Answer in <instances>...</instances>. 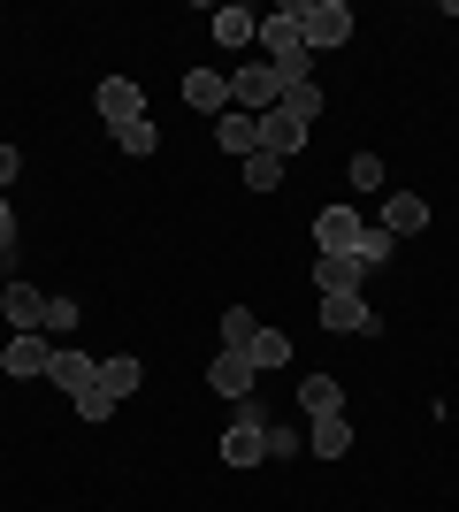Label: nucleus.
<instances>
[{
  "label": "nucleus",
  "instance_id": "1",
  "mask_svg": "<svg viewBox=\"0 0 459 512\" xmlns=\"http://www.w3.org/2000/svg\"><path fill=\"white\" fill-rule=\"evenodd\" d=\"M261 46H268V69L284 77V85H306V39H299V0H284L276 16H261Z\"/></svg>",
  "mask_w": 459,
  "mask_h": 512
},
{
  "label": "nucleus",
  "instance_id": "2",
  "mask_svg": "<svg viewBox=\"0 0 459 512\" xmlns=\"http://www.w3.org/2000/svg\"><path fill=\"white\" fill-rule=\"evenodd\" d=\"M299 39H306V54L345 46L352 39V8H345V0H299Z\"/></svg>",
  "mask_w": 459,
  "mask_h": 512
},
{
  "label": "nucleus",
  "instance_id": "3",
  "mask_svg": "<svg viewBox=\"0 0 459 512\" xmlns=\"http://www.w3.org/2000/svg\"><path fill=\"white\" fill-rule=\"evenodd\" d=\"M222 459H230V467H261L268 459V413L253 406V398H238V421L222 436Z\"/></svg>",
  "mask_w": 459,
  "mask_h": 512
},
{
  "label": "nucleus",
  "instance_id": "4",
  "mask_svg": "<svg viewBox=\"0 0 459 512\" xmlns=\"http://www.w3.org/2000/svg\"><path fill=\"white\" fill-rule=\"evenodd\" d=\"M230 107L261 123L268 107H284V77H276V69H268V62H245L238 77H230Z\"/></svg>",
  "mask_w": 459,
  "mask_h": 512
},
{
  "label": "nucleus",
  "instance_id": "5",
  "mask_svg": "<svg viewBox=\"0 0 459 512\" xmlns=\"http://www.w3.org/2000/svg\"><path fill=\"white\" fill-rule=\"evenodd\" d=\"M360 237H368L360 207H322V214H314V245H322V253L352 260V253H360Z\"/></svg>",
  "mask_w": 459,
  "mask_h": 512
},
{
  "label": "nucleus",
  "instance_id": "6",
  "mask_svg": "<svg viewBox=\"0 0 459 512\" xmlns=\"http://www.w3.org/2000/svg\"><path fill=\"white\" fill-rule=\"evenodd\" d=\"M322 329H337V337H375L383 321L368 314V299H360V291H329V299H322Z\"/></svg>",
  "mask_w": 459,
  "mask_h": 512
},
{
  "label": "nucleus",
  "instance_id": "7",
  "mask_svg": "<svg viewBox=\"0 0 459 512\" xmlns=\"http://www.w3.org/2000/svg\"><path fill=\"white\" fill-rule=\"evenodd\" d=\"M92 107L108 115V130H123V123H138V115H146V92H138L131 77H108V85H92Z\"/></svg>",
  "mask_w": 459,
  "mask_h": 512
},
{
  "label": "nucleus",
  "instance_id": "8",
  "mask_svg": "<svg viewBox=\"0 0 459 512\" xmlns=\"http://www.w3.org/2000/svg\"><path fill=\"white\" fill-rule=\"evenodd\" d=\"M0 314H8L16 337H39V329H46V299L31 291V283H8V291H0Z\"/></svg>",
  "mask_w": 459,
  "mask_h": 512
},
{
  "label": "nucleus",
  "instance_id": "9",
  "mask_svg": "<svg viewBox=\"0 0 459 512\" xmlns=\"http://www.w3.org/2000/svg\"><path fill=\"white\" fill-rule=\"evenodd\" d=\"M207 390H222L230 406H238V398H253V360H245V352H215V367H207Z\"/></svg>",
  "mask_w": 459,
  "mask_h": 512
},
{
  "label": "nucleus",
  "instance_id": "10",
  "mask_svg": "<svg viewBox=\"0 0 459 512\" xmlns=\"http://www.w3.org/2000/svg\"><path fill=\"white\" fill-rule=\"evenodd\" d=\"M299 146H306V123L291 115V107H268V115H261V153H284V161H291Z\"/></svg>",
  "mask_w": 459,
  "mask_h": 512
},
{
  "label": "nucleus",
  "instance_id": "11",
  "mask_svg": "<svg viewBox=\"0 0 459 512\" xmlns=\"http://www.w3.org/2000/svg\"><path fill=\"white\" fill-rule=\"evenodd\" d=\"M46 360H54L46 337H8L0 344V375H46Z\"/></svg>",
  "mask_w": 459,
  "mask_h": 512
},
{
  "label": "nucleus",
  "instance_id": "12",
  "mask_svg": "<svg viewBox=\"0 0 459 512\" xmlns=\"http://www.w3.org/2000/svg\"><path fill=\"white\" fill-rule=\"evenodd\" d=\"M46 383L54 390H92L100 383V360H92V352H54V360H46Z\"/></svg>",
  "mask_w": 459,
  "mask_h": 512
},
{
  "label": "nucleus",
  "instance_id": "13",
  "mask_svg": "<svg viewBox=\"0 0 459 512\" xmlns=\"http://www.w3.org/2000/svg\"><path fill=\"white\" fill-rule=\"evenodd\" d=\"M306 451H314V459H345L352 451V413H322V421L306 428Z\"/></svg>",
  "mask_w": 459,
  "mask_h": 512
},
{
  "label": "nucleus",
  "instance_id": "14",
  "mask_svg": "<svg viewBox=\"0 0 459 512\" xmlns=\"http://www.w3.org/2000/svg\"><path fill=\"white\" fill-rule=\"evenodd\" d=\"M184 100H192L199 115H230V77H215V69H192V77H184Z\"/></svg>",
  "mask_w": 459,
  "mask_h": 512
},
{
  "label": "nucleus",
  "instance_id": "15",
  "mask_svg": "<svg viewBox=\"0 0 459 512\" xmlns=\"http://www.w3.org/2000/svg\"><path fill=\"white\" fill-rule=\"evenodd\" d=\"M215 146L222 153H261V123H253V115H238V107H230V115H215Z\"/></svg>",
  "mask_w": 459,
  "mask_h": 512
},
{
  "label": "nucleus",
  "instance_id": "16",
  "mask_svg": "<svg viewBox=\"0 0 459 512\" xmlns=\"http://www.w3.org/2000/svg\"><path fill=\"white\" fill-rule=\"evenodd\" d=\"M299 406H306V421L345 413V383H337V375H306V383H299Z\"/></svg>",
  "mask_w": 459,
  "mask_h": 512
},
{
  "label": "nucleus",
  "instance_id": "17",
  "mask_svg": "<svg viewBox=\"0 0 459 512\" xmlns=\"http://www.w3.org/2000/svg\"><path fill=\"white\" fill-rule=\"evenodd\" d=\"M138 383H146V367H138L131 352H115V360H100V390H108L115 406H123V398H131Z\"/></svg>",
  "mask_w": 459,
  "mask_h": 512
},
{
  "label": "nucleus",
  "instance_id": "18",
  "mask_svg": "<svg viewBox=\"0 0 459 512\" xmlns=\"http://www.w3.org/2000/svg\"><path fill=\"white\" fill-rule=\"evenodd\" d=\"M383 230H391V237H414V230H429V207H421L414 192L383 199Z\"/></svg>",
  "mask_w": 459,
  "mask_h": 512
},
{
  "label": "nucleus",
  "instance_id": "19",
  "mask_svg": "<svg viewBox=\"0 0 459 512\" xmlns=\"http://www.w3.org/2000/svg\"><path fill=\"white\" fill-rule=\"evenodd\" d=\"M215 39H222V46H245V39H261V16L230 0V8H215Z\"/></svg>",
  "mask_w": 459,
  "mask_h": 512
},
{
  "label": "nucleus",
  "instance_id": "20",
  "mask_svg": "<svg viewBox=\"0 0 459 512\" xmlns=\"http://www.w3.org/2000/svg\"><path fill=\"white\" fill-rule=\"evenodd\" d=\"M360 276H368L360 260H337V253L314 260V283H322V299H329V291H360Z\"/></svg>",
  "mask_w": 459,
  "mask_h": 512
},
{
  "label": "nucleus",
  "instance_id": "21",
  "mask_svg": "<svg viewBox=\"0 0 459 512\" xmlns=\"http://www.w3.org/2000/svg\"><path fill=\"white\" fill-rule=\"evenodd\" d=\"M245 360H253V375H261V367H284L291 360V337H284V329H261V337L245 344Z\"/></svg>",
  "mask_w": 459,
  "mask_h": 512
},
{
  "label": "nucleus",
  "instance_id": "22",
  "mask_svg": "<svg viewBox=\"0 0 459 512\" xmlns=\"http://www.w3.org/2000/svg\"><path fill=\"white\" fill-rule=\"evenodd\" d=\"M284 184V153H245V192H276Z\"/></svg>",
  "mask_w": 459,
  "mask_h": 512
},
{
  "label": "nucleus",
  "instance_id": "23",
  "mask_svg": "<svg viewBox=\"0 0 459 512\" xmlns=\"http://www.w3.org/2000/svg\"><path fill=\"white\" fill-rule=\"evenodd\" d=\"M253 337H261V321H253V306H230V314H222V352H245Z\"/></svg>",
  "mask_w": 459,
  "mask_h": 512
},
{
  "label": "nucleus",
  "instance_id": "24",
  "mask_svg": "<svg viewBox=\"0 0 459 512\" xmlns=\"http://www.w3.org/2000/svg\"><path fill=\"white\" fill-rule=\"evenodd\" d=\"M391 253H398V237L383 230V222H368V237H360V253H352V260H360V268H391Z\"/></svg>",
  "mask_w": 459,
  "mask_h": 512
},
{
  "label": "nucleus",
  "instance_id": "25",
  "mask_svg": "<svg viewBox=\"0 0 459 512\" xmlns=\"http://www.w3.org/2000/svg\"><path fill=\"white\" fill-rule=\"evenodd\" d=\"M115 146L131 153V161H146V153L161 146V130H153V115H138V123H123V130H115Z\"/></svg>",
  "mask_w": 459,
  "mask_h": 512
},
{
  "label": "nucleus",
  "instance_id": "26",
  "mask_svg": "<svg viewBox=\"0 0 459 512\" xmlns=\"http://www.w3.org/2000/svg\"><path fill=\"white\" fill-rule=\"evenodd\" d=\"M284 107L314 130V115H322V85H314V77H306V85H284Z\"/></svg>",
  "mask_w": 459,
  "mask_h": 512
},
{
  "label": "nucleus",
  "instance_id": "27",
  "mask_svg": "<svg viewBox=\"0 0 459 512\" xmlns=\"http://www.w3.org/2000/svg\"><path fill=\"white\" fill-rule=\"evenodd\" d=\"M291 451H306V436L291 421H268V459H291Z\"/></svg>",
  "mask_w": 459,
  "mask_h": 512
},
{
  "label": "nucleus",
  "instance_id": "28",
  "mask_svg": "<svg viewBox=\"0 0 459 512\" xmlns=\"http://www.w3.org/2000/svg\"><path fill=\"white\" fill-rule=\"evenodd\" d=\"M352 192H383V161L375 153H352Z\"/></svg>",
  "mask_w": 459,
  "mask_h": 512
},
{
  "label": "nucleus",
  "instance_id": "29",
  "mask_svg": "<svg viewBox=\"0 0 459 512\" xmlns=\"http://www.w3.org/2000/svg\"><path fill=\"white\" fill-rule=\"evenodd\" d=\"M77 413H85V421H108V413H115V398H108L100 383H92V390H77Z\"/></svg>",
  "mask_w": 459,
  "mask_h": 512
},
{
  "label": "nucleus",
  "instance_id": "30",
  "mask_svg": "<svg viewBox=\"0 0 459 512\" xmlns=\"http://www.w3.org/2000/svg\"><path fill=\"white\" fill-rule=\"evenodd\" d=\"M46 329L62 337V329H77V299H46Z\"/></svg>",
  "mask_w": 459,
  "mask_h": 512
},
{
  "label": "nucleus",
  "instance_id": "31",
  "mask_svg": "<svg viewBox=\"0 0 459 512\" xmlns=\"http://www.w3.org/2000/svg\"><path fill=\"white\" fill-rule=\"evenodd\" d=\"M16 253V207H8V199H0V260Z\"/></svg>",
  "mask_w": 459,
  "mask_h": 512
},
{
  "label": "nucleus",
  "instance_id": "32",
  "mask_svg": "<svg viewBox=\"0 0 459 512\" xmlns=\"http://www.w3.org/2000/svg\"><path fill=\"white\" fill-rule=\"evenodd\" d=\"M16 169H23V153H16V146H0V192L16 184Z\"/></svg>",
  "mask_w": 459,
  "mask_h": 512
}]
</instances>
